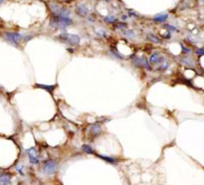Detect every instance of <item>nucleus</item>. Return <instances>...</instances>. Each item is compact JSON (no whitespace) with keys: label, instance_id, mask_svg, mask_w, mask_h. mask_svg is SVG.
<instances>
[{"label":"nucleus","instance_id":"ddd939ff","mask_svg":"<svg viewBox=\"0 0 204 185\" xmlns=\"http://www.w3.org/2000/svg\"><path fill=\"white\" fill-rule=\"evenodd\" d=\"M36 87H38V88L45 89V90H47L49 93H52V91L55 89V87H54V86H44V85H39V84H37Z\"/></svg>","mask_w":204,"mask_h":185},{"label":"nucleus","instance_id":"7ed1b4c3","mask_svg":"<svg viewBox=\"0 0 204 185\" xmlns=\"http://www.w3.org/2000/svg\"><path fill=\"white\" fill-rule=\"evenodd\" d=\"M3 38L12 45L17 47L19 45V42L24 39V37L20 33H17V32H5L3 34Z\"/></svg>","mask_w":204,"mask_h":185},{"label":"nucleus","instance_id":"cd10ccee","mask_svg":"<svg viewBox=\"0 0 204 185\" xmlns=\"http://www.w3.org/2000/svg\"><path fill=\"white\" fill-rule=\"evenodd\" d=\"M202 1H203V2H204V0H202Z\"/></svg>","mask_w":204,"mask_h":185},{"label":"nucleus","instance_id":"6ab92c4d","mask_svg":"<svg viewBox=\"0 0 204 185\" xmlns=\"http://www.w3.org/2000/svg\"><path fill=\"white\" fill-rule=\"evenodd\" d=\"M197 55H204V48H199L195 51Z\"/></svg>","mask_w":204,"mask_h":185},{"label":"nucleus","instance_id":"0eeeda50","mask_svg":"<svg viewBox=\"0 0 204 185\" xmlns=\"http://www.w3.org/2000/svg\"><path fill=\"white\" fill-rule=\"evenodd\" d=\"M27 153H28L29 161L32 164H37V163H39V158H38V156H37L35 147H31V148L27 149Z\"/></svg>","mask_w":204,"mask_h":185},{"label":"nucleus","instance_id":"a211bd4d","mask_svg":"<svg viewBox=\"0 0 204 185\" xmlns=\"http://www.w3.org/2000/svg\"><path fill=\"white\" fill-rule=\"evenodd\" d=\"M15 169L17 170V171L19 172L21 175L24 174V171H23V166H22V164H16V166H15Z\"/></svg>","mask_w":204,"mask_h":185},{"label":"nucleus","instance_id":"2eb2a0df","mask_svg":"<svg viewBox=\"0 0 204 185\" xmlns=\"http://www.w3.org/2000/svg\"><path fill=\"white\" fill-rule=\"evenodd\" d=\"M181 63L182 64H184V65H186V66H191V67H193L194 66V64H193V62H192L191 60H189V59H186V58H182L181 59Z\"/></svg>","mask_w":204,"mask_h":185},{"label":"nucleus","instance_id":"bb28decb","mask_svg":"<svg viewBox=\"0 0 204 185\" xmlns=\"http://www.w3.org/2000/svg\"><path fill=\"white\" fill-rule=\"evenodd\" d=\"M105 1H106V2H109V1H111V0H105Z\"/></svg>","mask_w":204,"mask_h":185},{"label":"nucleus","instance_id":"dca6fc26","mask_svg":"<svg viewBox=\"0 0 204 185\" xmlns=\"http://www.w3.org/2000/svg\"><path fill=\"white\" fill-rule=\"evenodd\" d=\"M147 39L150 40V41H152V42H154V43H161L160 40H159L158 38H156V37H155L154 35H152V34H148L147 35Z\"/></svg>","mask_w":204,"mask_h":185},{"label":"nucleus","instance_id":"9d476101","mask_svg":"<svg viewBox=\"0 0 204 185\" xmlns=\"http://www.w3.org/2000/svg\"><path fill=\"white\" fill-rule=\"evenodd\" d=\"M90 132L93 134V136H97L98 134H100V132H101V126L98 123H95V125H91V127H90Z\"/></svg>","mask_w":204,"mask_h":185},{"label":"nucleus","instance_id":"393cba45","mask_svg":"<svg viewBox=\"0 0 204 185\" xmlns=\"http://www.w3.org/2000/svg\"><path fill=\"white\" fill-rule=\"evenodd\" d=\"M127 16H122V19H124V20H126V19H127Z\"/></svg>","mask_w":204,"mask_h":185},{"label":"nucleus","instance_id":"423d86ee","mask_svg":"<svg viewBox=\"0 0 204 185\" xmlns=\"http://www.w3.org/2000/svg\"><path fill=\"white\" fill-rule=\"evenodd\" d=\"M148 62L150 63L151 65H159V67L161 66L163 63H165L166 61L164 59L163 56H161L159 53H154L151 56L149 57V60H148Z\"/></svg>","mask_w":204,"mask_h":185},{"label":"nucleus","instance_id":"9b49d317","mask_svg":"<svg viewBox=\"0 0 204 185\" xmlns=\"http://www.w3.org/2000/svg\"><path fill=\"white\" fill-rule=\"evenodd\" d=\"M11 183V178L8 174H0V185H7Z\"/></svg>","mask_w":204,"mask_h":185},{"label":"nucleus","instance_id":"412c9836","mask_svg":"<svg viewBox=\"0 0 204 185\" xmlns=\"http://www.w3.org/2000/svg\"><path fill=\"white\" fill-rule=\"evenodd\" d=\"M124 34L127 35V36H131V37H133V33L131 31H129V30H127V31H124Z\"/></svg>","mask_w":204,"mask_h":185},{"label":"nucleus","instance_id":"1a4fd4ad","mask_svg":"<svg viewBox=\"0 0 204 185\" xmlns=\"http://www.w3.org/2000/svg\"><path fill=\"white\" fill-rule=\"evenodd\" d=\"M167 18H168L167 14L160 13V14H157V15H155L154 17V20L155 21V22H157V23H162V22H164V21L167 19Z\"/></svg>","mask_w":204,"mask_h":185},{"label":"nucleus","instance_id":"b1692460","mask_svg":"<svg viewBox=\"0 0 204 185\" xmlns=\"http://www.w3.org/2000/svg\"><path fill=\"white\" fill-rule=\"evenodd\" d=\"M129 15H131V16H136V14H134L133 12H131V13H129Z\"/></svg>","mask_w":204,"mask_h":185},{"label":"nucleus","instance_id":"4be33fe9","mask_svg":"<svg viewBox=\"0 0 204 185\" xmlns=\"http://www.w3.org/2000/svg\"><path fill=\"white\" fill-rule=\"evenodd\" d=\"M117 28H127V24L126 23H120V24H117L115 25Z\"/></svg>","mask_w":204,"mask_h":185},{"label":"nucleus","instance_id":"39448f33","mask_svg":"<svg viewBox=\"0 0 204 185\" xmlns=\"http://www.w3.org/2000/svg\"><path fill=\"white\" fill-rule=\"evenodd\" d=\"M57 169V162L54 160H47L45 161L43 165V171L47 174H53Z\"/></svg>","mask_w":204,"mask_h":185},{"label":"nucleus","instance_id":"f257e3e1","mask_svg":"<svg viewBox=\"0 0 204 185\" xmlns=\"http://www.w3.org/2000/svg\"><path fill=\"white\" fill-rule=\"evenodd\" d=\"M71 24H72V19H70L69 17H64V16L55 15L50 20V27L54 28V29L63 30Z\"/></svg>","mask_w":204,"mask_h":185},{"label":"nucleus","instance_id":"6e6552de","mask_svg":"<svg viewBox=\"0 0 204 185\" xmlns=\"http://www.w3.org/2000/svg\"><path fill=\"white\" fill-rule=\"evenodd\" d=\"M76 12H77L78 15L82 16V17H86L88 15V12H89V9L84 4H81L76 8Z\"/></svg>","mask_w":204,"mask_h":185},{"label":"nucleus","instance_id":"4468645a","mask_svg":"<svg viewBox=\"0 0 204 185\" xmlns=\"http://www.w3.org/2000/svg\"><path fill=\"white\" fill-rule=\"evenodd\" d=\"M82 149L84 150L85 152H87L88 154H93L94 153V151H93L92 147L90 146H88V144H84V146H82Z\"/></svg>","mask_w":204,"mask_h":185},{"label":"nucleus","instance_id":"aec40b11","mask_svg":"<svg viewBox=\"0 0 204 185\" xmlns=\"http://www.w3.org/2000/svg\"><path fill=\"white\" fill-rule=\"evenodd\" d=\"M164 27L165 28H168V30L169 31H176V28L175 27H173V26H171V25H164Z\"/></svg>","mask_w":204,"mask_h":185},{"label":"nucleus","instance_id":"a878e982","mask_svg":"<svg viewBox=\"0 0 204 185\" xmlns=\"http://www.w3.org/2000/svg\"><path fill=\"white\" fill-rule=\"evenodd\" d=\"M4 1V0H0V4H1L2 3V2H3Z\"/></svg>","mask_w":204,"mask_h":185},{"label":"nucleus","instance_id":"f8f14e48","mask_svg":"<svg viewBox=\"0 0 204 185\" xmlns=\"http://www.w3.org/2000/svg\"><path fill=\"white\" fill-rule=\"evenodd\" d=\"M98 156L100 158L104 159V160L108 161V162H110V163H115V161H117L115 158L111 157V156H106V155H98Z\"/></svg>","mask_w":204,"mask_h":185},{"label":"nucleus","instance_id":"f03ea898","mask_svg":"<svg viewBox=\"0 0 204 185\" xmlns=\"http://www.w3.org/2000/svg\"><path fill=\"white\" fill-rule=\"evenodd\" d=\"M58 39L60 41L64 42V43H67L68 45L71 46H78L80 44L81 38L78 36V35L75 34H68V33H63L58 36Z\"/></svg>","mask_w":204,"mask_h":185},{"label":"nucleus","instance_id":"c85d7f7f","mask_svg":"<svg viewBox=\"0 0 204 185\" xmlns=\"http://www.w3.org/2000/svg\"><path fill=\"white\" fill-rule=\"evenodd\" d=\"M0 172H1V171H0Z\"/></svg>","mask_w":204,"mask_h":185},{"label":"nucleus","instance_id":"20e7f679","mask_svg":"<svg viewBox=\"0 0 204 185\" xmlns=\"http://www.w3.org/2000/svg\"><path fill=\"white\" fill-rule=\"evenodd\" d=\"M50 9L52 11V13L56 16H64V17H69L70 15V11L65 7L59 5L56 3H50Z\"/></svg>","mask_w":204,"mask_h":185},{"label":"nucleus","instance_id":"5701e85b","mask_svg":"<svg viewBox=\"0 0 204 185\" xmlns=\"http://www.w3.org/2000/svg\"><path fill=\"white\" fill-rule=\"evenodd\" d=\"M181 48L183 49V50H184V52H185V53H188V52H189V50H188V49H186V48H185V47L183 46V45H181Z\"/></svg>","mask_w":204,"mask_h":185},{"label":"nucleus","instance_id":"f3484780","mask_svg":"<svg viewBox=\"0 0 204 185\" xmlns=\"http://www.w3.org/2000/svg\"><path fill=\"white\" fill-rule=\"evenodd\" d=\"M115 21H118V20H117V18L113 17V16H108V17L105 18V22L106 23H115Z\"/></svg>","mask_w":204,"mask_h":185}]
</instances>
